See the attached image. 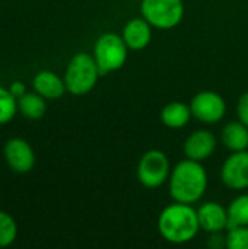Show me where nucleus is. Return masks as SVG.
Listing matches in <instances>:
<instances>
[{
	"label": "nucleus",
	"mask_w": 248,
	"mask_h": 249,
	"mask_svg": "<svg viewBox=\"0 0 248 249\" xmlns=\"http://www.w3.org/2000/svg\"><path fill=\"white\" fill-rule=\"evenodd\" d=\"M208 182V172L202 162L183 159L171 169L168 191L175 203L193 206L206 194Z\"/></svg>",
	"instance_id": "f257e3e1"
},
{
	"label": "nucleus",
	"mask_w": 248,
	"mask_h": 249,
	"mask_svg": "<svg viewBox=\"0 0 248 249\" xmlns=\"http://www.w3.org/2000/svg\"><path fill=\"white\" fill-rule=\"evenodd\" d=\"M158 232L172 245L191 242L200 232L197 210L190 204L174 201L161 210L158 216Z\"/></svg>",
	"instance_id": "f03ea898"
},
{
	"label": "nucleus",
	"mask_w": 248,
	"mask_h": 249,
	"mask_svg": "<svg viewBox=\"0 0 248 249\" xmlns=\"http://www.w3.org/2000/svg\"><path fill=\"white\" fill-rule=\"evenodd\" d=\"M99 76L101 73L92 54L77 53L70 58L63 79L69 93L73 96H83L96 86Z\"/></svg>",
	"instance_id": "7ed1b4c3"
},
{
	"label": "nucleus",
	"mask_w": 248,
	"mask_h": 249,
	"mask_svg": "<svg viewBox=\"0 0 248 249\" xmlns=\"http://www.w3.org/2000/svg\"><path fill=\"white\" fill-rule=\"evenodd\" d=\"M129 48L123 41L121 35L115 32H104L101 34L95 44L92 57L99 69L101 76L118 71L127 61Z\"/></svg>",
	"instance_id": "20e7f679"
},
{
	"label": "nucleus",
	"mask_w": 248,
	"mask_h": 249,
	"mask_svg": "<svg viewBox=\"0 0 248 249\" xmlns=\"http://www.w3.org/2000/svg\"><path fill=\"white\" fill-rule=\"evenodd\" d=\"M140 13L153 29L168 31L178 26L184 18L183 0H142Z\"/></svg>",
	"instance_id": "39448f33"
},
{
	"label": "nucleus",
	"mask_w": 248,
	"mask_h": 249,
	"mask_svg": "<svg viewBox=\"0 0 248 249\" xmlns=\"http://www.w3.org/2000/svg\"><path fill=\"white\" fill-rule=\"evenodd\" d=\"M171 163L168 156L158 149H151L142 155L136 166V177L140 185L155 190L168 182L171 175Z\"/></svg>",
	"instance_id": "423d86ee"
},
{
	"label": "nucleus",
	"mask_w": 248,
	"mask_h": 249,
	"mask_svg": "<svg viewBox=\"0 0 248 249\" xmlns=\"http://www.w3.org/2000/svg\"><path fill=\"white\" fill-rule=\"evenodd\" d=\"M193 118L203 124H216L227 114V102L224 96L215 90H200L190 101Z\"/></svg>",
	"instance_id": "0eeeda50"
},
{
	"label": "nucleus",
	"mask_w": 248,
	"mask_h": 249,
	"mask_svg": "<svg viewBox=\"0 0 248 249\" xmlns=\"http://www.w3.org/2000/svg\"><path fill=\"white\" fill-rule=\"evenodd\" d=\"M221 181L232 191L248 190V150L231 153L221 168Z\"/></svg>",
	"instance_id": "6e6552de"
},
{
	"label": "nucleus",
	"mask_w": 248,
	"mask_h": 249,
	"mask_svg": "<svg viewBox=\"0 0 248 249\" xmlns=\"http://www.w3.org/2000/svg\"><path fill=\"white\" fill-rule=\"evenodd\" d=\"M3 156L7 166L16 174H28L35 166V152L32 146L19 137L9 139L3 147Z\"/></svg>",
	"instance_id": "1a4fd4ad"
},
{
	"label": "nucleus",
	"mask_w": 248,
	"mask_h": 249,
	"mask_svg": "<svg viewBox=\"0 0 248 249\" xmlns=\"http://www.w3.org/2000/svg\"><path fill=\"white\" fill-rule=\"evenodd\" d=\"M216 147H218L216 136L210 130L200 128V130H194L187 136L183 144V152L186 159L205 162L215 153Z\"/></svg>",
	"instance_id": "9d476101"
},
{
	"label": "nucleus",
	"mask_w": 248,
	"mask_h": 249,
	"mask_svg": "<svg viewBox=\"0 0 248 249\" xmlns=\"http://www.w3.org/2000/svg\"><path fill=\"white\" fill-rule=\"evenodd\" d=\"M200 231L206 233H222L228 229V210L218 201H206L197 209Z\"/></svg>",
	"instance_id": "9b49d317"
},
{
	"label": "nucleus",
	"mask_w": 248,
	"mask_h": 249,
	"mask_svg": "<svg viewBox=\"0 0 248 249\" xmlns=\"http://www.w3.org/2000/svg\"><path fill=\"white\" fill-rule=\"evenodd\" d=\"M153 36V28L148 20L140 18H133L123 26L121 38L126 42L130 51H142L145 50Z\"/></svg>",
	"instance_id": "f8f14e48"
},
{
	"label": "nucleus",
	"mask_w": 248,
	"mask_h": 249,
	"mask_svg": "<svg viewBox=\"0 0 248 249\" xmlns=\"http://www.w3.org/2000/svg\"><path fill=\"white\" fill-rule=\"evenodd\" d=\"M34 92L41 95L44 99H58L66 92L64 79L51 70H41L32 80Z\"/></svg>",
	"instance_id": "ddd939ff"
},
{
	"label": "nucleus",
	"mask_w": 248,
	"mask_h": 249,
	"mask_svg": "<svg viewBox=\"0 0 248 249\" xmlns=\"http://www.w3.org/2000/svg\"><path fill=\"white\" fill-rule=\"evenodd\" d=\"M159 118L165 127L171 130H180L190 123L193 115H191L190 105L181 101H172L161 109Z\"/></svg>",
	"instance_id": "4468645a"
},
{
	"label": "nucleus",
	"mask_w": 248,
	"mask_h": 249,
	"mask_svg": "<svg viewBox=\"0 0 248 249\" xmlns=\"http://www.w3.org/2000/svg\"><path fill=\"white\" fill-rule=\"evenodd\" d=\"M221 142L231 153L248 150V127L241 121H229L221 131Z\"/></svg>",
	"instance_id": "2eb2a0df"
},
{
	"label": "nucleus",
	"mask_w": 248,
	"mask_h": 249,
	"mask_svg": "<svg viewBox=\"0 0 248 249\" xmlns=\"http://www.w3.org/2000/svg\"><path fill=\"white\" fill-rule=\"evenodd\" d=\"M18 111L28 120H41L45 115L47 104L45 99L37 92H26L18 99Z\"/></svg>",
	"instance_id": "dca6fc26"
},
{
	"label": "nucleus",
	"mask_w": 248,
	"mask_h": 249,
	"mask_svg": "<svg viewBox=\"0 0 248 249\" xmlns=\"http://www.w3.org/2000/svg\"><path fill=\"white\" fill-rule=\"evenodd\" d=\"M228 210V229L234 228H248V194L237 196L229 206Z\"/></svg>",
	"instance_id": "f3484780"
},
{
	"label": "nucleus",
	"mask_w": 248,
	"mask_h": 249,
	"mask_svg": "<svg viewBox=\"0 0 248 249\" xmlns=\"http://www.w3.org/2000/svg\"><path fill=\"white\" fill-rule=\"evenodd\" d=\"M18 238L16 220L6 212L0 210V248L10 247Z\"/></svg>",
	"instance_id": "a211bd4d"
},
{
	"label": "nucleus",
	"mask_w": 248,
	"mask_h": 249,
	"mask_svg": "<svg viewBox=\"0 0 248 249\" xmlns=\"http://www.w3.org/2000/svg\"><path fill=\"white\" fill-rule=\"evenodd\" d=\"M18 112V99L9 89L0 86V125L10 123Z\"/></svg>",
	"instance_id": "6ab92c4d"
},
{
	"label": "nucleus",
	"mask_w": 248,
	"mask_h": 249,
	"mask_svg": "<svg viewBox=\"0 0 248 249\" xmlns=\"http://www.w3.org/2000/svg\"><path fill=\"white\" fill-rule=\"evenodd\" d=\"M225 249H248V228H234L227 231Z\"/></svg>",
	"instance_id": "aec40b11"
},
{
	"label": "nucleus",
	"mask_w": 248,
	"mask_h": 249,
	"mask_svg": "<svg viewBox=\"0 0 248 249\" xmlns=\"http://www.w3.org/2000/svg\"><path fill=\"white\" fill-rule=\"evenodd\" d=\"M237 117L244 125L248 127V90L244 92L237 102Z\"/></svg>",
	"instance_id": "412c9836"
},
{
	"label": "nucleus",
	"mask_w": 248,
	"mask_h": 249,
	"mask_svg": "<svg viewBox=\"0 0 248 249\" xmlns=\"http://www.w3.org/2000/svg\"><path fill=\"white\" fill-rule=\"evenodd\" d=\"M206 245H208L209 249H225V245H227L225 235H222V233H209Z\"/></svg>",
	"instance_id": "4be33fe9"
},
{
	"label": "nucleus",
	"mask_w": 248,
	"mask_h": 249,
	"mask_svg": "<svg viewBox=\"0 0 248 249\" xmlns=\"http://www.w3.org/2000/svg\"><path fill=\"white\" fill-rule=\"evenodd\" d=\"M9 90H10V93H12L16 99H19V98H22V96L26 93V86H25V83H23V82L15 80V82H12V83H10Z\"/></svg>",
	"instance_id": "5701e85b"
}]
</instances>
